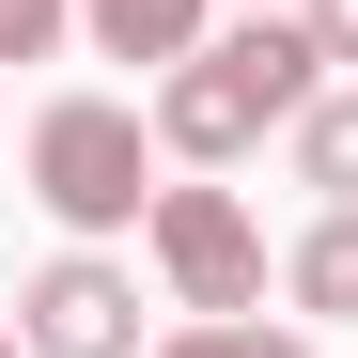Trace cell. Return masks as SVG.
Instances as JSON below:
<instances>
[{"mask_svg":"<svg viewBox=\"0 0 358 358\" xmlns=\"http://www.w3.org/2000/svg\"><path fill=\"white\" fill-rule=\"evenodd\" d=\"M156 358H312V343H296V327H265V312H234V327H203V312H187Z\"/></svg>","mask_w":358,"mask_h":358,"instance_id":"7","label":"cell"},{"mask_svg":"<svg viewBox=\"0 0 358 358\" xmlns=\"http://www.w3.org/2000/svg\"><path fill=\"white\" fill-rule=\"evenodd\" d=\"M296 187H312V203H358V78H327L312 109H296Z\"/></svg>","mask_w":358,"mask_h":358,"instance_id":"6","label":"cell"},{"mask_svg":"<svg viewBox=\"0 0 358 358\" xmlns=\"http://www.w3.org/2000/svg\"><path fill=\"white\" fill-rule=\"evenodd\" d=\"M16 343H31V358H156V343H141V280L109 265V250L31 265V280H16Z\"/></svg>","mask_w":358,"mask_h":358,"instance_id":"4","label":"cell"},{"mask_svg":"<svg viewBox=\"0 0 358 358\" xmlns=\"http://www.w3.org/2000/svg\"><path fill=\"white\" fill-rule=\"evenodd\" d=\"M141 250H156V280H171V312H203V327L265 312V218L234 203V187H156Z\"/></svg>","mask_w":358,"mask_h":358,"instance_id":"3","label":"cell"},{"mask_svg":"<svg viewBox=\"0 0 358 358\" xmlns=\"http://www.w3.org/2000/svg\"><path fill=\"white\" fill-rule=\"evenodd\" d=\"M78 31L109 47V63H187V47H203V0H78Z\"/></svg>","mask_w":358,"mask_h":358,"instance_id":"5","label":"cell"},{"mask_svg":"<svg viewBox=\"0 0 358 358\" xmlns=\"http://www.w3.org/2000/svg\"><path fill=\"white\" fill-rule=\"evenodd\" d=\"M327 94V47H312V16L296 0H250L234 31H203L187 63L156 78V141L187 156V171H234L250 141H296V109Z\"/></svg>","mask_w":358,"mask_h":358,"instance_id":"1","label":"cell"},{"mask_svg":"<svg viewBox=\"0 0 358 358\" xmlns=\"http://www.w3.org/2000/svg\"><path fill=\"white\" fill-rule=\"evenodd\" d=\"M0 358H31V343H16V327H0Z\"/></svg>","mask_w":358,"mask_h":358,"instance_id":"10","label":"cell"},{"mask_svg":"<svg viewBox=\"0 0 358 358\" xmlns=\"http://www.w3.org/2000/svg\"><path fill=\"white\" fill-rule=\"evenodd\" d=\"M156 156H171L156 109H125V94H47V109H31V203L63 218L78 250L156 218Z\"/></svg>","mask_w":358,"mask_h":358,"instance_id":"2","label":"cell"},{"mask_svg":"<svg viewBox=\"0 0 358 358\" xmlns=\"http://www.w3.org/2000/svg\"><path fill=\"white\" fill-rule=\"evenodd\" d=\"M63 31H78V0H0V63H47Z\"/></svg>","mask_w":358,"mask_h":358,"instance_id":"8","label":"cell"},{"mask_svg":"<svg viewBox=\"0 0 358 358\" xmlns=\"http://www.w3.org/2000/svg\"><path fill=\"white\" fill-rule=\"evenodd\" d=\"M296 16H312V47H327V63H358V0H296Z\"/></svg>","mask_w":358,"mask_h":358,"instance_id":"9","label":"cell"}]
</instances>
